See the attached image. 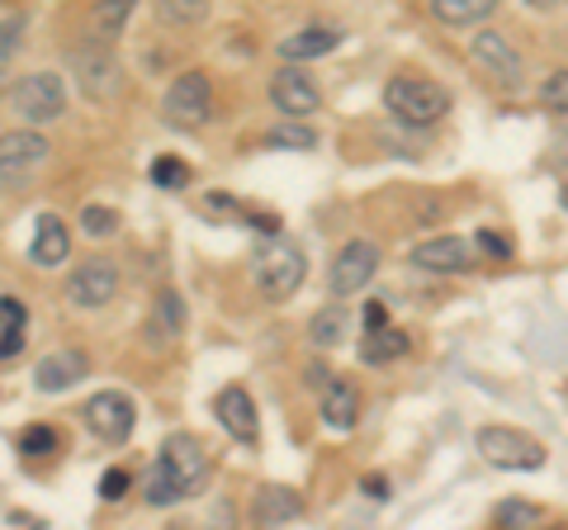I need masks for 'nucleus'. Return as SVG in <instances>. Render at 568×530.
Instances as JSON below:
<instances>
[{"label":"nucleus","instance_id":"obj_1","mask_svg":"<svg viewBox=\"0 0 568 530\" xmlns=\"http://www.w3.org/2000/svg\"><path fill=\"white\" fill-rule=\"evenodd\" d=\"M304 275H308V261H304V252H298L290 237L261 242V252L252 256V279H256V289L271 298V304L294 298L298 285H304Z\"/></svg>","mask_w":568,"mask_h":530},{"label":"nucleus","instance_id":"obj_2","mask_svg":"<svg viewBox=\"0 0 568 530\" xmlns=\"http://www.w3.org/2000/svg\"><path fill=\"white\" fill-rule=\"evenodd\" d=\"M384 104L398 123H407V129H432V123H440L450 114V95L426 77H394L384 85Z\"/></svg>","mask_w":568,"mask_h":530},{"label":"nucleus","instance_id":"obj_3","mask_svg":"<svg viewBox=\"0 0 568 530\" xmlns=\"http://www.w3.org/2000/svg\"><path fill=\"white\" fill-rule=\"evenodd\" d=\"M156 469H162L166 479L175 483V492H181V498H194V492L209 483V450L200 446V436L171 431V436L162 440V455H156Z\"/></svg>","mask_w":568,"mask_h":530},{"label":"nucleus","instance_id":"obj_4","mask_svg":"<svg viewBox=\"0 0 568 530\" xmlns=\"http://www.w3.org/2000/svg\"><path fill=\"white\" fill-rule=\"evenodd\" d=\"M478 455L497 469H521V473L545 465V446L536 436L517 431V427H484L478 431Z\"/></svg>","mask_w":568,"mask_h":530},{"label":"nucleus","instance_id":"obj_5","mask_svg":"<svg viewBox=\"0 0 568 530\" xmlns=\"http://www.w3.org/2000/svg\"><path fill=\"white\" fill-rule=\"evenodd\" d=\"M162 114L175 129H204L213 114V81L204 72H185L171 81V91L162 100Z\"/></svg>","mask_w":568,"mask_h":530},{"label":"nucleus","instance_id":"obj_6","mask_svg":"<svg viewBox=\"0 0 568 530\" xmlns=\"http://www.w3.org/2000/svg\"><path fill=\"white\" fill-rule=\"evenodd\" d=\"M375 271H379V246L369 242V237H355V242H346L342 252H336L332 271H327V289H332L336 298L361 294L369 279H375Z\"/></svg>","mask_w":568,"mask_h":530},{"label":"nucleus","instance_id":"obj_7","mask_svg":"<svg viewBox=\"0 0 568 530\" xmlns=\"http://www.w3.org/2000/svg\"><path fill=\"white\" fill-rule=\"evenodd\" d=\"M14 110L24 123H52L67 110V81L58 72H33L14 85Z\"/></svg>","mask_w":568,"mask_h":530},{"label":"nucleus","instance_id":"obj_8","mask_svg":"<svg viewBox=\"0 0 568 530\" xmlns=\"http://www.w3.org/2000/svg\"><path fill=\"white\" fill-rule=\"evenodd\" d=\"M85 427L95 431V440H104V446H123V440L133 436V398L119 394V388H104V394H95L91 402H85Z\"/></svg>","mask_w":568,"mask_h":530},{"label":"nucleus","instance_id":"obj_9","mask_svg":"<svg viewBox=\"0 0 568 530\" xmlns=\"http://www.w3.org/2000/svg\"><path fill=\"white\" fill-rule=\"evenodd\" d=\"M48 137L33 129H14L0 133V185H24L33 171L48 162Z\"/></svg>","mask_w":568,"mask_h":530},{"label":"nucleus","instance_id":"obj_10","mask_svg":"<svg viewBox=\"0 0 568 530\" xmlns=\"http://www.w3.org/2000/svg\"><path fill=\"white\" fill-rule=\"evenodd\" d=\"M469 58H474V67H484V72L497 81V85H511L517 91L521 85V52L511 48L503 33H493V29H478L474 33V43H469Z\"/></svg>","mask_w":568,"mask_h":530},{"label":"nucleus","instance_id":"obj_11","mask_svg":"<svg viewBox=\"0 0 568 530\" xmlns=\"http://www.w3.org/2000/svg\"><path fill=\"white\" fill-rule=\"evenodd\" d=\"M67 294H71V304H77V308H91V313L104 308V304H110V298L119 294V265L104 261V256L81 261L77 271H71Z\"/></svg>","mask_w":568,"mask_h":530},{"label":"nucleus","instance_id":"obj_12","mask_svg":"<svg viewBox=\"0 0 568 530\" xmlns=\"http://www.w3.org/2000/svg\"><path fill=\"white\" fill-rule=\"evenodd\" d=\"M271 104L284 119H308V114L323 110V91H317V81L308 72L284 67V72L271 77Z\"/></svg>","mask_w":568,"mask_h":530},{"label":"nucleus","instance_id":"obj_13","mask_svg":"<svg viewBox=\"0 0 568 530\" xmlns=\"http://www.w3.org/2000/svg\"><path fill=\"white\" fill-rule=\"evenodd\" d=\"M413 265L426 275H465L469 271V242L465 237H426L413 246Z\"/></svg>","mask_w":568,"mask_h":530},{"label":"nucleus","instance_id":"obj_14","mask_svg":"<svg viewBox=\"0 0 568 530\" xmlns=\"http://www.w3.org/2000/svg\"><path fill=\"white\" fill-rule=\"evenodd\" d=\"M85 375H91V360H85V350H77V346H58L52 356L39 360V369H33V384H39L43 394H62V388L81 384Z\"/></svg>","mask_w":568,"mask_h":530},{"label":"nucleus","instance_id":"obj_15","mask_svg":"<svg viewBox=\"0 0 568 530\" xmlns=\"http://www.w3.org/2000/svg\"><path fill=\"white\" fill-rule=\"evenodd\" d=\"M213 417L223 421V431L233 436V440H242V446H252V440L261 436V427H256V402H252V394L246 388H223L219 398H213Z\"/></svg>","mask_w":568,"mask_h":530},{"label":"nucleus","instance_id":"obj_16","mask_svg":"<svg viewBox=\"0 0 568 530\" xmlns=\"http://www.w3.org/2000/svg\"><path fill=\"white\" fill-rule=\"evenodd\" d=\"M77 77H81V91L91 100H114L119 95V62L110 58V48H91V52H77Z\"/></svg>","mask_w":568,"mask_h":530},{"label":"nucleus","instance_id":"obj_17","mask_svg":"<svg viewBox=\"0 0 568 530\" xmlns=\"http://www.w3.org/2000/svg\"><path fill=\"white\" fill-rule=\"evenodd\" d=\"M304 517V498H298L294 488H280V483H265L256 492V502H252V521L256 530H280V526H290Z\"/></svg>","mask_w":568,"mask_h":530},{"label":"nucleus","instance_id":"obj_18","mask_svg":"<svg viewBox=\"0 0 568 530\" xmlns=\"http://www.w3.org/2000/svg\"><path fill=\"white\" fill-rule=\"evenodd\" d=\"M323 421L332 431H351L355 421H361V388H355L351 379H336L323 388Z\"/></svg>","mask_w":568,"mask_h":530},{"label":"nucleus","instance_id":"obj_19","mask_svg":"<svg viewBox=\"0 0 568 530\" xmlns=\"http://www.w3.org/2000/svg\"><path fill=\"white\" fill-rule=\"evenodd\" d=\"M24 332H29V308L20 304V298L0 294V365L24 350Z\"/></svg>","mask_w":568,"mask_h":530},{"label":"nucleus","instance_id":"obj_20","mask_svg":"<svg viewBox=\"0 0 568 530\" xmlns=\"http://www.w3.org/2000/svg\"><path fill=\"white\" fill-rule=\"evenodd\" d=\"M342 43V33L336 29H298L290 39L280 43V58L284 62H313V58H327V52Z\"/></svg>","mask_w":568,"mask_h":530},{"label":"nucleus","instance_id":"obj_21","mask_svg":"<svg viewBox=\"0 0 568 530\" xmlns=\"http://www.w3.org/2000/svg\"><path fill=\"white\" fill-rule=\"evenodd\" d=\"M71 256V233L58 214H43L39 218V233H33V261L39 265H62Z\"/></svg>","mask_w":568,"mask_h":530},{"label":"nucleus","instance_id":"obj_22","mask_svg":"<svg viewBox=\"0 0 568 530\" xmlns=\"http://www.w3.org/2000/svg\"><path fill=\"white\" fill-rule=\"evenodd\" d=\"M181 327H185V304H181V294H162L156 298V313H152V327H148V342L162 350V346H171L175 337H181Z\"/></svg>","mask_w":568,"mask_h":530},{"label":"nucleus","instance_id":"obj_23","mask_svg":"<svg viewBox=\"0 0 568 530\" xmlns=\"http://www.w3.org/2000/svg\"><path fill=\"white\" fill-rule=\"evenodd\" d=\"M407 350V332L403 327H379V332H365L361 337V360L365 365H388Z\"/></svg>","mask_w":568,"mask_h":530},{"label":"nucleus","instance_id":"obj_24","mask_svg":"<svg viewBox=\"0 0 568 530\" xmlns=\"http://www.w3.org/2000/svg\"><path fill=\"white\" fill-rule=\"evenodd\" d=\"M346 308L342 304H327L323 313H313L308 317V337H313V346L317 350H332V346H342V337H346Z\"/></svg>","mask_w":568,"mask_h":530},{"label":"nucleus","instance_id":"obj_25","mask_svg":"<svg viewBox=\"0 0 568 530\" xmlns=\"http://www.w3.org/2000/svg\"><path fill=\"white\" fill-rule=\"evenodd\" d=\"M432 14H436L440 24H455V29L484 24L488 14H493V0H432Z\"/></svg>","mask_w":568,"mask_h":530},{"label":"nucleus","instance_id":"obj_26","mask_svg":"<svg viewBox=\"0 0 568 530\" xmlns=\"http://www.w3.org/2000/svg\"><path fill=\"white\" fill-rule=\"evenodd\" d=\"M493 526L497 530H530V526H540V507H530V502H503L493 511Z\"/></svg>","mask_w":568,"mask_h":530},{"label":"nucleus","instance_id":"obj_27","mask_svg":"<svg viewBox=\"0 0 568 530\" xmlns=\"http://www.w3.org/2000/svg\"><path fill=\"white\" fill-rule=\"evenodd\" d=\"M81 233L85 237H114L119 233V214L110 204H85L81 208Z\"/></svg>","mask_w":568,"mask_h":530},{"label":"nucleus","instance_id":"obj_28","mask_svg":"<svg viewBox=\"0 0 568 530\" xmlns=\"http://www.w3.org/2000/svg\"><path fill=\"white\" fill-rule=\"evenodd\" d=\"M317 143V133L304 129V123H275L271 133H265V147H298V152H308Z\"/></svg>","mask_w":568,"mask_h":530},{"label":"nucleus","instance_id":"obj_29","mask_svg":"<svg viewBox=\"0 0 568 530\" xmlns=\"http://www.w3.org/2000/svg\"><path fill=\"white\" fill-rule=\"evenodd\" d=\"M156 14H162L166 24H200V20H209V6L204 0H166V6H156Z\"/></svg>","mask_w":568,"mask_h":530},{"label":"nucleus","instance_id":"obj_30","mask_svg":"<svg viewBox=\"0 0 568 530\" xmlns=\"http://www.w3.org/2000/svg\"><path fill=\"white\" fill-rule=\"evenodd\" d=\"M540 104L549 114H568V67L564 72H549L540 85Z\"/></svg>","mask_w":568,"mask_h":530},{"label":"nucleus","instance_id":"obj_31","mask_svg":"<svg viewBox=\"0 0 568 530\" xmlns=\"http://www.w3.org/2000/svg\"><path fill=\"white\" fill-rule=\"evenodd\" d=\"M152 181L162 190H185L190 185V166L175 162V156H156V162H152Z\"/></svg>","mask_w":568,"mask_h":530},{"label":"nucleus","instance_id":"obj_32","mask_svg":"<svg viewBox=\"0 0 568 530\" xmlns=\"http://www.w3.org/2000/svg\"><path fill=\"white\" fill-rule=\"evenodd\" d=\"M129 14H133L129 0H104V6H95V24L104 33H119L123 24H129Z\"/></svg>","mask_w":568,"mask_h":530},{"label":"nucleus","instance_id":"obj_33","mask_svg":"<svg viewBox=\"0 0 568 530\" xmlns=\"http://www.w3.org/2000/svg\"><path fill=\"white\" fill-rule=\"evenodd\" d=\"M20 450H24V455H48V450H58V431H52V427H29V431L20 436Z\"/></svg>","mask_w":568,"mask_h":530},{"label":"nucleus","instance_id":"obj_34","mask_svg":"<svg viewBox=\"0 0 568 530\" xmlns=\"http://www.w3.org/2000/svg\"><path fill=\"white\" fill-rule=\"evenodd\" d=\"M129 488H133L129 473H123V469H110V473H104V479H100V498H104V502H119Z\"/></svg>","mask_w":568,"mask_h":530},{"label":"nucleus","instance_id":"obj_35","mask_svg":"<svg viewBox=\"0 0 568 530\" xmlns=\"http://www.w3.org/2000/svg\"><path fill=\"white\" fill-rule=\"evenodd\" d=\"M478 246H484V252H493V256H511V242H503L493 233V227H484V233H478Z\"/></svg>","mask_w":568,"mask_h":530},{"label":"nucleus","instance_id":"obj_36","mask_svg":"<svg viewBox=\"0 0 568 530\" xmlns=\"http://www.w3.org/2000/svg\"><path fill=\"white\" fill-rule=\"evenodd\" d=\"M20 33H24V20H6V24H0V58H6V52L14 48V39H20Z\"/></svg>","mask_w":568,"mask_h":530},{"label":"nucleus","instance_id":"obj_37","mask_svg":"<svg viewBox=\"0 0 568 530\" xmlns=\"http://www.w3.org/2000/svg\"><path fill=\"white\" fill-rule=\"evenodd\" d=\"M204 208H209V214H233V208H237V204H233V194L213 190V194H209V200H204Z\"/></svg>","mask_w":568,"mask_h":530},{"label":"nucleus","instance_id":"obj_38","mask_svg":"<svg viewBox=\"0 0 568 530\" xmlns=\"http://www.w3.org/2000/svg\"><path fill=\"white\" fill-rule=\"evenodd\" d=\"M379 327H388L384 323V304H365V332H379Z\"/></svg>","mask_w":568,"mask_h":530},{"label":"nucleus","instance_id":"obj_39","mask_svg":"<svg viewBox=\"0 0 568 530\" xmlns=\"http://www.w3.org/2000/svg\"><path fill=\"white\" fill-rule=\"evenodd\" d=\"M365 492H375V498H384V492H388V483L379 479V473H369V479H365Z\"/></svg>","mask_w":568,"mask_h":530},{"label":"nucleus","instance_id":"obj_40","mask_svg":"<svg viewBox=\"0 0 568 530\" xmlns=\"http://www.w3.org/2000/svg\"><path fill=\"white\" fill-rule=\"evenodd\" d=\"M559 204H564V208H568V181H564V190H559Z\"/></svg>","mask_w":568,"mask_h":530},{"label":"nucleus","instance_id":"obj_41","mask_svg":"<svg viewBox=\"0 0 568 530\" xmlns=\"http://www.w3.org/2000/svg\"><path fill=\"white\" fill-rule=\"evenodd\" d=\"M549 530H568V526H549Z\"/></svg>","mask_w":568,"mask_h":530}]
</instances>
